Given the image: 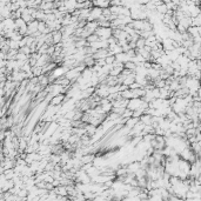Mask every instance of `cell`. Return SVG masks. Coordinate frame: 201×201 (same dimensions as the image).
<instances>
[{
    "instance_id": "8fae6325",
    "label": "cell",
    "mask_w": 201,
    "mask_h": 201,
    "mask_svg": "<svg viewBox=\"0 0 201 201\" xmlns=\"http://www.w3.org/2000/svg\"><path fill=\"white\" fill-rule=\"evenodd\" d=\"M140 121V118H136V117H132V118H130L128 120H127V122H126V125H125V126L126 127H128L130 130H132L135 125L138 123Z\"/></svg>"
},
{
    "instance_id": "7c38bea8",
    "label": "cell",
    "mask_w": 201,
    "mask_h": 201,
    "mask_svg": "<svg viewBox=\"0 0 201 201\" xmlns=\"http://www.w3.org/2000/svg\"><path fill=\"white\" fill-rule=\"evenodd\" d=\"M140 120L145 123V125H152V121H153V115L150 114H147V113H144V114L140 117Z\"/></svg>"
},
{
    "instance_id": "52a82bcc",
    "label": "cell",
    "mask_w": 201,
    "mask_h": 201,
    "mask_svg": "<svg viewBox=\"0 0 201 201\" xmlns=\"http://www.w3.org/2000/svg\"><path fill=\"white\" fill-rule=\"evenodd\" d=\"M127 168H128V171H131V172H136L138 169H140V168H142L141 167V162L140 161H138V160H135L134 162H131V164H128L127 165Z\"/></svg>"
},
{
    "instance_id": "44dd1931",
    "label": "cell",
    "mask_w": 201,
    "mask_h": 201,
    "mask_svg": "<svg viewBox=\"0 0 201 201\" xmlns=\"http://www.w3.org/2000/svg\"><path fill=\"white\" fill-rule=\"evenodd\" d=\"M105 60H106V62H107L108 65H113V62H114V61L117 60V58H115V55L109 54L108 57H106V58H105Z\"/></svg>"
},
{
    "instance_id": "ffe728a7",
    "label": "cell",
    "mask_w": 201,
    "mask_h": 201,
    "mask_svg": "<svg viewBox=\"0 0 201 201\" xmlns=\"http://www.w3.org/2000/svg\"><path fill=\"white\" fill-rule=\"evenodd\" d=\"M146 46V39H144V38H139V39L136 40V48H142Z\"/></svg>"
},
{
    "instance_id": "8992f818",
    "label": "cell",
    "mask_w": 201,
    "mask_h": 201,
    "mask_svg": "<svg viewBox=\"0 0 201 201\" xmlns=\"http://www.w3.org/2000/svg\"><path fill=\"white\" fill-rule=\"evenodd\" d=\"M52 35H53V41H54V45L59 44V42H62V39H64V34H62L61 31H53L51 32Z\"/></svg>"
},
{
    "instance_id": "6da1fadb",
    "label": "cell",
    "mask_w": 201,
    "mask_h": 201,
    "mask_svg": "<svg viewBox=\"0 0 201 201\" xmlns=\"http://www.w3.org/2000/svg\"><path fill=\"white\" fill-rule=\"evenodd\" d=\"M65 75H66V78H68L69 80H71V82H75L78 79H79V77L81 75V72L80 71H78V68H71V69H68L66 73H65Z\"/></svg>"
},
{
    "instance_id": "ba28073f",
    "label": "cell",
    "mask_w": 201,
    "mask_h": 201,
    "mask_svg": "<svg viewBox=\"0 0 201 201\" xmlns=\"http://www.w3.org/2000/svg\"><path fill=\"white\" fill-rule=\"evenodd\" d=\"M85 130H86V133H87V134L91 135V136H93V135L96 133V131H98V126H95V125H93V123H87L86 127H85Z\"/></svg>"
},
{
    "instance_id": "9c48e42d",
    "label": "cell",
    "mask_w": 201,
    "mask_h": 201,
    "mask_svg": "<svg viewBox=\"0 0 201 201\" xmlns=\"http://www.w3.org/2000/svg\"><path fill=\"white\" fill-rule=\"evenodd\" d=\"M39 84L41 86H44L45 88L46 87L51 84V81H49V77H48V74H41L40 77H39Z\"/></svg>"
},
{
    "instance_id": "4fadbf2b",
    "label": "cell",
    "mask_w": 201,
    "mask_h": 201,
    "mask_svg": "<svg viewBox=\"0 0 201 201\" xmlns=\"http://www.w3.org/2000/svg\"><path fill=\"white\" fill-rule=\"evenodd\" d=\"M120 93H121V96H122L123 99L131 100V99L133 98V90H132V88H127V90H125V91H121Z\"/></svg>"
},
{
    "instance_id": "5b68a950",
    "label": "cell",
    "mask_w": 201,
    "mask_h": 201,
    "mask_svg": "<svg viewBox=\"0 0 201 201\" xmlns=\"http://www.w3.org/2000/svg\"><path fill=\"white\" fill-rule=\"evenodd\" d=\"M14 186H16V185H14L13 179H9V180H7L4 185L0 186V192H7V191L11 190V188H13Z\"/></svg>"
},
{
    "instance_id": "277c9868",
    "label": "cell",
    "mask_w": 201,
    "mask_h": 201,
    "mask_svg": "<svg viewBox=\"0 0 201 201\" xmlns=\"http://www.w3.org/2000/svg\"><path fill=\"white\" fill-rule=\"evenodd\" d=\"M65 98H66V94L60 93V94H58V95H55V96L52 98V100H51V103H49V105H53V106L62 105V104H64V101H65Z\"/></svg>"
},
{
    "instance_id": "9a60e30c",
    "label": "cell",
    "mask_w": 201,
    "mask_h": 201,
    "mask_svg": "<svg viewBox=\"0 0 201 201\" xmlns=\"http://www.w3.org/2000/svg\"><path fill=\"white\" fill-rule=\"evenodd\" d=\"M8 45L11 48L13 49H19L20 48V42L17 41V40H13V39H8Z\"/></svg>"
},
{
    "instance_id": "3957f363",
    "label": "cell",
    "mask_w": 201,
    "mask_h": 201,
    "mask_svg": "<svg viewBox=\"0 0 201 201\" xmlns=\"http://www.w3.org/2000/svg\"><path fill=\"white\" fill-rule=\"evenodd\" d=\"M109 54H111L109 48H100V49H98V51L93 54V57H94L95 60H98V59H105Z\"/></svg>"
},
{
    "instance_id": "30bf717a",
    "label": "cell",
    "mask_w": 201,
    "mask_h": 201,
    "mask_svg": "<svg viewBox=\"0 0 201 201\" xmlns=\"http://www.w3.org/2000/svg\"><path fill=\"white\" fill-rule=\"evenodd\" d=\"M156 12L158 13H160V14H166L167 12H168V7H167V5L162 1V3H160V4H158L156 5Z\"/></svg>"
},
{
    "instance_id": "e0dca14e",
    "label": "cell",
    "mask_w": 201,
    "mask_h": 201,
    "mask_svg": "<svg viewBox=\"0 0 201 201\" xmlns=\"http://www.w3.org/2000/svg\"><path fill=\"white\" fill-rule=\"evenodd\" d=\"M138 67V65L135 64L134 61H127V62H125V68H128V69H132V71H135Z\"/></svg>"
},
{
    "instance_id": "7402d4cb",
    "label": "cell",
    "mask_w": 201,
    "mask_h": 201,
    "mask_svg": "<svg viewBox=\"0 0 201 201\" xmlns=\"http://www.w3.org/2000/svg\"><path fill=\"white\" fill-rule=\"evenodd\" d=\"M177 31H178V32H180V33L182 34V33L187 32V28H186V27H183L181 24H178V26H177Z\"/></svg>"
},
{
    "instance_id": "d6986e66",
    "label": "cell",
    "mask_w": 201,
    "mask_h": 201,
    "mask_svg": "<svg viewBox=\"0 0 201 201\" xmlns=\"http://www.w3.org/2000/svg\"><path fill=\"white\" fill-rule=\"evenodd\" d=\"M133 114H134V111H132V109H130V108H126V109H125V112L122 113L121 117L126 118V119H130V118L133 117Z\"/></svg>"
},
{
    "instance_id": "d4e9b609",
    "label": "cell",
    "mask_w": 201,
    "mask_h": 201,
    "mask_svg": "<svg viewBox=\"0 0 201 201\" xmlns=\"http://www.w3.org/2000/svg\"><path fill=\"white\" fill-rule=\"evenodd\" d=\"M200 61H201V59H200Z\"/></svg>"
},
{
    "instance_id": "2e32d148",
    "label": "cell",
    "mask_w": 201,
    "mask_h": 201,
    "mask_svg": "<svg viewBox=\"0 0 201 201\" xmlns=\"http://www.w3.org/2000/svg\"><path fill=\"white\" fill-rule=\"evenodd\" d=\"M98 40H100V36L96 33H93V34H91L88 38H87V42H88V44H93V42H95Z\"/></svg>"
},
{
    "instance_id": "7a4b0ae2",
    "label": "cell",
    "mask_w": 201,
    "mask_h": 201,
    "mask_svg": "<svg viewBox=\"0 0 201 201\" xmlns=\"http://www.w3.org/2000/svg\"><path fill=\"white\" fill-rule=\"evenodd\" d=\"M141 104H142V98H132L128 103L127 108H130L132 111H136L141 107Z\"/></svg>"
},
{
    "instance_id": "cb8c5ba5",
    "label": "cell",
    "mask_w": 201,
    "mask_h": 201,
    "mask_svg": "<svg viewBox=\"0 0 201 201\" xmlns=\"http://www.w3.org/2000/svg\"><path fill=\"white\" fill-rule=\"evenodd\" d=\"M198 30H199V34L201 35V25H200V26H198Z\"/></svg>"
},
{
    "instance_id": "5bb4252c",
    "label": "cell",
    "mask_w": 201,
    "mask_h": 201,
    "mask_svg": "<svg viewBox=\"0 0 201 201\" xmlns=\"http://www.w3.org/2000/svg\"><path fill=\"white\" fill-rule=\"evenodd\" d=\"M32 72H33V74H34V77H40L41 74H44V71H42V67L41 66H34V67H32Z\"/></svg>"
},
{
    "instance_id": "ac0fdd59",
    "label": "cell",
    "mask_w": 201,
    "mask_h": 201,
    "mask_svg": "<svg viewBox=\"0 0 201 201\" xmlns=\"http://www.w3.org/2000/svg\"><path fill=\"white\" fill-rule=\"evenodd\" d=\"M19 52H21V53H25V54H27V55H31V53H32V49H31V47L30 46H22V47H20L19 48Z\"/></svg>"
},
{
    "instance_id": "603a6c76",
    "label": "cell",
    "mask_w": 201,
    "mask_h": 201,
    "mask_svg": "<svg viewBox=\"0 0 201 201\" xmlns=\"http://www.w3.org/2000/svg\"><path fill=\"white\" fill-rule=\"evenodd\" d=\"M77 1H78L79 4H82V3H86V1H88V0H77Z\"/></svg>"
}]
</instances>
